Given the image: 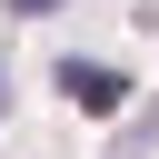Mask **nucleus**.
<instances>
[{"label": "nucleus", "instance_id": "f257e3e1", "mask_svg": "<svg viewBox=\"0 0 159 159\" xmlns=\"http://www.w3.org/2000/svg\"><path fill=\"white\" fill-rule=\"evenodd\" d=\"M60 89H70V109H89V119H119V109H129V80H119L109 60H60Z\"/></svg>", "mask_w": 159, "mask_h": 159}, {"label": "nucleus", "instance_id": "f03ea898", "mask_svg": "<svg viewBox=\"0 0 159 159\" xmlns=\"http://www.w3.org/2000/svg\"><path fill=\"white\" fill-rule=\"evenodd\" d=\"M50 10H70V0H10V20H50Z\"/></svg>", "mask_w": 159, "mask_h": 159}, {"label": "nucleus", "instance_id": "7ed1b4c3", "mask_svg": "<svg viewBox=\"0 0 159 159\" xmlns=\"http://www.w3.org/2000/svg\"><path fill=\"white\" fill-rule=\"evenodd\" d=\"M0 99H10V80H0Z\"/></svg>", "mask_w": 159, "mask_h": 159}]
</instances>
